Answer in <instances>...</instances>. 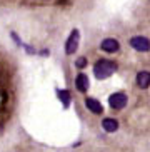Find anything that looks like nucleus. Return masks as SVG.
I'll list each match as a JSON object with an SVG mask.
<instances>
[{"instance_id":"nucleus-10","label":"nucleus","mask_w":150,"mask_h":152,"mask_svg":"<svg viewBox=\"0 0 150 152\" xmlns=\"http://www.w3.org/2000/svg\"><path fill=\"white\" fill-rule=\"evenodd\" d=\"M57 95H58V99L62 100L63 107H68V105H70V92H68V90L58 89V90H57Z\"/></svg>"},{"instance_id":"nucleus-4","label":"nucleus","mask_w":150,"mask_h":152,"mask_svg":"<svg viewBox=\"0 0 150 152\" xmlns=\"http://www.w3.org/2000/svg\"><path fill=\"white\" fill-rule=\"evenodd\" d=\"M79 40H80V34L75 28V30H72L70 37H68V40L65 44V54H68V55L74 54L75 50H77V47H79Z\"/></svg>"},{"instance_id":"nucleus-7","label":"nucleus","mask_w":150,"mask_h":152,"mask_svg":"<svg viewBox=\"0 0 150 152\" xmlns=\"http://www.w3.org/2000/svg\"><path fill=\"white\" fill-rule=\"evenodd\" d=\"M85 105H87V109L90 112H93V114H102V112H103V107H102V104L98 102L97 99H92V97L85 99Z\"/></svg>"},{"instance_id":"nucleus-6","label":"nucleus","mask_w":150,"mask_h":152,"mask_svg":"<svg viewBox=\"0 0 150 152\" xmlns=\"http://www.w3.org/2000/svg\"><path fill=\"white\" fill-rule=\"evenodd\" d=\"M88 85H90L88 77L85 75V74H79L77 79H75V87H77V90H79V92H87Z\"/></svg>"},{"instance_id":"nucleus-2","label":"nucleus","mask_w":150,"mask_h":152,"mask_svg":"<svg viewBox=\"0 0 150 152\" xmlns=\"http://www.w3.org/2000/svg\"><path fill=\"white\" fill-rule=\"evenodd\" d=\"M130 45L132 49H135L137 52H149L150 50V40L147 37H142V35H135L130 39Z\"/></svg>"},{"instance_id":"nucleus-9","label":"nucleus","mask_w":150,"mask_h":152,"mask_svg":"<svg viewBox=\"0 0 150 152\" xmlns=\"http://www.w3.org/2000/svg\"><path fill=\"white\" fill-rule=\"evenodd\" d=\"M102 127L107 132H115V130H119V122L115 119H103L102 121Z\"/></svg>"},{"instance_id":"nucleus-5","label":"nucleus","mask_w":150,"mask_h":152,"mask_svg":"<svg viewBox=\"0 0 150 152\" xmlns=\"http://www.w3.org/2000/svg\"><path fill=\"white\" fill-rule=\"evenodd\" d=\"M100 49L103 50V52H107V54H115V52H119L120 45L115 39H105V40L100 44Z\"/></svg>"},{"instance_id":"nucleus-8","label":"nucleus","mask_w":150,"mask_h":152,"mask_svg":"<svg viewBox=\"0 0 150 152\" xmlns=\"http://www.w3.org/2000/svg\"><path fill=\"white\" fill-rule=\"evenodd\" d=\"M137 85L140 87V89L150 87V72H145V70L138 72L137 74Z\"/></svg>"},{"instance_id":"nucleus-11","label":"nucleus","mask_w":150,"mask_h":152,"mask_svg":"<svg viewBox=\"0 0 150 152\" xmlns=\"http://www.w3.org/2000/svg\"><path fill=\"white\" fill-rule=\"evenodd\" d=\"M75 65L79 69H84L85 65H87V58L85 57H80V58H77V62H75Z\"/></svg>"},{"instance_id":"nucleus-1","label":"nucleus","mask_w":150,"mask_h":152,"mask_svg":"<svg viewBox=\"0 0 150 152\" xmlns=\"http://www.w3.org/2000/svg\"><path fill=\"white\" fill-rule=\"evenodd\" d=\"M115 70H117V64L112 62V60H107V58L97 60L95 67H93V74H95L98 80H105L107 77H110Z\"/></svg>"},{"instance_id":"nucleus-3","label":"nucleus","mask_w":150,"mask_h":152,"mask_svg":"<svg viewBox=\"0 0 150 152\" xmlns=\"http://www.w3.org/2000/svg\"><path fill=\"white\" fill-rule=\"evenodd\" d=\"M108 104H110V107L115 109V110H120V109H124L127 105V95L124 92H115L108 97Z\"/></svg>"}]
</instances>
